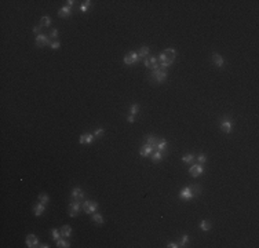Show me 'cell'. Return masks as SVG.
Masks as SVG:
<instances>
[{
  "instance_id": "cell-41",
  "label": "cell",
  "mask_w": 259,
  "mask_h": 248,
  "mask_svg": "<svg viewBox=\"0 0 259 248\" xmlns=\"http://www.w3.org/2000/svg\"><path fill=\"white\" fill-rule=\"evenodd\" d=\"M66 3H68V6H69V7H72V6L74 4V1H73V0H69V1H66Z\"/></svg>"
},
{
  "instance_id": "cell-13",
  "label": "cell",
  "mask_w": 259,
  "mask_h": 248,
  "mask_svg": "<svg viewBox=\"0 0 259 248\" xmlns=\"http://www.w3.org/2000/svg\"><path fill=\"white\" fill-rule=\"evenodd\" d=\"M94 139V134H90V132H86L83 135L80 136V143L81 145H88V143H91Z\"/></svg>"
},
{
  "instance_id": "cell-7",
  "label": "cell",
  "mask_w": 259,
  "mask_h": 248,
  "mask_svg": "<svg viewBox=\"0 0 259 248\" xmlns=\"http://www.w3.org/2000/svg\"><path fill=\"white\" fill-rule=\"evenodd\" d=\"M179 197H181L182 200H192L193 197H194V193H193L192 189L187 186V188L181 189V192H179Z\"/></svg>"
},
{
  "instance_id": "cell-30",
  "label": "cell",
  "mask_w": 259,
  "mask_h": 248,
  "mask_svg": "<svg viewBox=\"0 0 259 248\" xmlns=\"http://www.w3.org/2000/svg\"><path fill=\"white\" fill-rule=\"evenodd\" d=\"M139 112V105H137V103H134L131 106V109H130V113H131L132 116H135L137 113Z\"/></svg>"
},
{
  "instance_id": "cell-25",
  "label": "cell",
  "mask_w": 259,
  "mask_h": 248,
  "mask_svg": "<svg viewBox=\"0 0 259 248\" xmlns=\"http://www.w3.org/2000/svg\"><path fill=\"white\" fill-rule=\"evenodd\" d=\"M194 160H196V156L192 155V153H189V155H185L183 157H182V161H185V163H193Z\"/></svg>"
},
{
  "instance_id": "cell-8",
  "label": "cell",
  "mask_w": 259,
  "mask_h": 248,
  "mask_svg": "<svg viewBox=\"0 0 259 248\" xmlns=\"http://www.w3.org/2000/svg\"><path fill=\"white\" fill-rule=\"evenodd\" d=\"M47 44H51L48 36H46L44 33H40L36 36V46L37 47H43V46H47Z\"/></svg>"
},
{
  "instance_id": "cell-20",
  "label": "cell",
  "mask_w": 259,
  "mask_h": 248,
  "mask_svg": "<svg viewBox=\"0 0 259 248\" xmlns=\"http://www.w3.org/2000/svg\"><path fill=\"white\" fill-rule=\"evenodd\" d=\"M163 152H160V150H156L153 155H152V160L154 161V163H159V161H161L163 160Z\"/></svg>"
},
{
  "instance_id": "cell-2",
  "label": "cell",
  "mask_w": 259,
  "mask_h": 248,
  "mask_svg": "<svg viewBox=\"0 0 259 248\" xmlns=\"http://www.w3.org/2000/svg\"><path fill=\"white\" fill-rule=\"evenodd\" d=\"M150 77H153L156 80V83H164L167 79V70L164 68H160V66H157L152 70V74Z\"/></svg>"
},
{
  "instance_id": "cell-35",
  "label": "cell",
  "mask_w": 259,
  "mask_h": 248,
  "mask_svg": "<svg viewBox=\"0 0 259 248\" xmlns=\"http://www.w3.org/2000/svg\"><path fill=\"white\" fill-rule=\"evenodd\" d=\"M103 134H105V130H103V128H98V130L94 131V136H102Z\"/></svg>"
},
{
  "instance_id": "cell-9",
  "label": "cell",
  "mask_w": 259,
  "mask_h": 248,
  "mask_svg": "<svg viewBox=\"0 0 259 248\" xmlns=\"http://www.w3.org/2000/svg\"><path fill=\"white\" fill-rule=\"evenodd\" d=\"M72 199L74 200V201H83L84 200V193H83V190L80 189V188H73V190H72Z\"/></svg>"
},
{
  "instance_id": "cell-5",
  "label": "cell",
  "mask_w": 259,
  "mask_h": 248,
  "mask_svg": "<svg viewBox=\"0 0 259 248\" xmlns=\"http://www.w3.org/2000/svg\"><path fill=\"white\" fill-rule=\"evenodd\" d=\"M79 212H80V203L73 200V201L70 203V205H69V216L74 218V216L79 215Z\"/></svg>"
},
{
  "instance_id": "cell-27",
  "label": "cell",
  "mask_w": 259,
  "mask_h": 248,
  "mask_svg": "<svg viewBox=\"0 0 259 248\" xmlns=\"http://www.w3.org/2000/svg\"><path fill=\"white\" fill-rule=\"evenodd\" d=\"M40 25H41V26H48V25H51V18H50V17H43V18L40 20Z\"/></svg>"
},
{
  "instance_id": "cell-16",
  "label": "cell",
  "mask_w": 259,
  "mask_h": 248,
  "mask_svg": "<svg viewBox=\"0 0 259 248\" xmlns=\"http://www.w3.org/2000/svg\"><path fill=\"white\" fill-rule=\"evenodd\" d=\"M212 61H214V63H215L218 68H222V66H223V58L220 57L219 54H216V53L212 54Z\"/></svg>"
},
{
  "instance_id": "cell-37",
  "label": "cell",
  "mask_w": 259,
  "mask_h": 248,
  "mask_svg": "<svg viewBox=\"0 0 259 248\" xmlns=\"http://www.w3.org/2000/svg\"><path fill=\"white\" fill-rule=\"evenodd\" d=\"M59 46H61V43L59 41H54V43H51L50 44V47L53 50H57V48H59Z\"/></svg>"
},
{
  "instance_id": "cell-26",
  "label": "cell",
  "mask_w": 259,
  "mask_h": 248,
  "mask_svg": "<svg viewBox=\"0 0 259 248\" xmlns=\"http://www.w3.org/2000/svg\"><path fill=\"white\" fill-rule=\"evenodd\" d=\"M200 229L201 230H204V232H207V230H210L211 229V223L208 222V221H201L200 222Z\"/></svg>"
},
{
  "instance_id": "cell-28",
  "label": "cell",
  "mask_w": 259,
  "mask_h": 248,
  "mask_svg": "<svg viewBox=\"0 0 259 248\" xmlns=\"http://www.w3.org/2000/svg\"><path fill=\"white\" fill-rule=\"evenodd\" d=\"M39 200H40V203H43V204H47V203L50 201L48 196L46 195V193H40V195H39Z\"/></svg>"
},
{
  "instance_id": "cell-3",
  "label": "cell",
  "mask_w": 259,
  "mask_h": 248,
  "mask_svg": "<svg viewBox=\"0 0 259 248\" xmlns=\"http://www.w3.org/2000/svg\"><path fill=\"white\" fill-rule=\"evenodd\" d=\"M98 208V203L93 201V200H86L83 203V209L86 214H94Z\"/></svg>"
},
{
  "instance_id": "cell-4",
  "label": "cell",
  "mask_w": 259,
  "mask_h": 248,
  "mask_svg": "<svg viewBox=\"0 0 259 248\" xmlns=\"http://www.w3.org/2000/svg\"><path fill=\"white\" fill-rule=\"evenodd\" d=\"M139 61V55H138V53H128L124 55V63L126 65H132V63H135Z\"/></svg>"
},
{
  "instance_id": "cell-14",
  "label": "cell",
  "mask_w": 259,
  "mask_h": 248,
  "mask_svg": "<svg viewBox=\"0 0 259 248\" xmlns=\"http://www.w3.org/2000/svg\"><path fill=\"white\" fill-rule=\"evenodd\" d=\"M152 150H153V148H152L150 145H147V143H145L143 146H141V150H139V155L142 156V157H147V156L152 153Z\"/></svg>"
},
{
  "instance_id": "cell-17",
  "label": "cell",
  "mask_w": 259,
  "mask_h": 248,
  "mask_svg": "<svg viewBox=\"0 0 259 248\" xmlns=\"http://www.w3.org/2000/svg\"><path fill=\"white\" fill-rule=\"evenodd\" d=\"M61 236L62 237H70V234H72V228L69 226V225H65V226H62L61 228Z\"/></svg>"
},
{
  "instance_id": "cell-38",
  "label": "cell",
  "mask_w": 259,
  "mask_h": 248,
  "mask_svg": "<svg viewBox=\"0 0 259 248\" xmlns=\"http://www.w3.org/2000/svg\"><path fill=\"white\" fill-rule=\"evenodd\" d=\"M40 29H41V25H37V26H34V28H33V33L40 34Z\"/></svg>"
},
{
  "instance_id": "cell-15",
  "label": "cell",
  "mask_w": 259,
  "mask_h": 248,
  "mask_svg": "<svg viewBox=\"0 0 259 248\" xmlns=\"http://www.w3.org/2000/svg\"><path fill=\"white\" fill-rule=\"evenodd\" d=\"M69 15H70V7H69V6H65V7H62V8L58 11L59 18H68Z\"/></svg>"
},
{
  "instance_id": "cell-40",
  "label": "cell",
  "mask_w": 259,
  "mask_h": 248,
  "mask_svg": "<svg viewBox=\"0 0 259 248\" xmlns=\"http://www.w3.org/2000/svg\"><path fill=\"white\" fill-rule=\"evenodd\" d=\"M167 247H170V248H178V247H179V245H178V244H176V243H170V244H168V245H167Z\"/></svg>"
},
{
  "instance_id": "cell-6",
  "label": "cell",
  "mask_w": 259,
  "mask_h": 248,
  "mask_svg": "<svg viewBox=\"0 0 259 248\" xmlns=\"http://www.w3.org/2000/svg\"><path fill=\"white\" fill-rule=\"evenodd\" d=\"M203 171H204V167H203V164H193L189 168V174H190L193 178H196V176H199L203 174Z\"/></svg>"
},
{
  "instance_id": "cell-21",
  "label": "cell",
  "mask_w": 259,
  "mask_h": 248,
  "mask_svg": "<svg viewBox=\"0 0 259 248\" xmlns=\"http://www.w3.org/2000/svg\"><path fill=\"white\" fill-rule=\"evenodd\" d=\"M157 141H159V138H156V136L149 135V136L146 138V143H147V145H150L152 148H153V150H154V148H156Z\"/></svg>"
},
{
  "instance_id": "cell-31",
  "label": "cell",
  "mask_w": 259,
  "mask_h": 248,
  "mask_svg": "<svg viewBox=\"0 0 259 248\" xmlns=\"http://www.w3.org/2000/svg\"><path fill=\"white\" fill-rule=\"evenodd\" d=\"M196 159H197V161H199V163H200V164H204L205 161H207V156H205L204 153H200V155L197 156V157H196Z\"/></svg>"
},
{
  "instance_id": "cell-23",
  "label": "cell",
  "mask_w": 259,
  "mask_h": 248,
  "mask_svg": "<svg viewBox=\"0 0 259 248\" xmlns=\"http://www.w3.org/2000/svg\"><path fill=\"white\" fill-rule=\"evenodd\" d=\"M93 221L97 225H102L103 223V218H102V215L101 214H95V212H94L93 214Z\"/></svg>"
},
{
  "instance_id": "cell-12",
  "label": "cell",
  "mask_w": 259,
  "mask_h": 248,
  "mask_svg": "<svg viewBox=\"0 0 259 248\" xmlns=\"http://www.w3.org/2000/svg\"><path fill=\"white\" fill-rule=\"evenodd\" d=\"M232 122H230L229 119H225V120H222V123H220V130L223 132H227V134H230L232 132Z\"/></svg>"
},
{
  "instance_id": "cell-11",
  "label": "cell",
  "mask_w": 259,
  "mask_h": 248,
  "mask_svg": "<svg viewBox=\"0 0 259 248\" xmlns=\"http://www.w3.org/2000/svg\"><path fill=\"white\" fill-rule=\"evenodd\" d=\"M26 245L29 248H33V247H39V241H37V237L34 234H28L26 237Z\"/></svg>"
},
{
  "instance_id": "cell-36",
  "label": "cell",
  "mask_w": 259,
  "mask_h": 248,
  "mask_svg": "<svg viewBox=\"0 0 259 248\" xmlns=\"http://www.w3.org/2000/svg\"><path fill=\"white\" fill-rule=\"evenodd\" d=\"M50 36H51V37H53V39H57V37H58V30L55 29H51L50 30Z\"/></svg>"
},
{
  "instance_id": "cell-10",
  "label": "cell",
  "mask_w": 259,
  "mask_h": 248,
  "mask_svg": "<svg viewBox=\"0 0 259 248\" xmlns=\"http://www.w3.org/2000/svg\"><path fill=\"white\" fill-rule=\"evenodd\" d=\"M143 63H145V66H146V68H150V69H154V68L159 66V65H157V58H156V57H153V55L145 58Z\"/></svg>"
},
{
  "instance_id": "cell-29",
  "label": "cell",
  "mask_w": 259,
  "mask_h": 248,
  "mask_svg": "<svg viewBox=\"0 0 259 248\" xmlns=\"http://www.w3.org/2000/svg\"><path fill=\"white\" fill-rule=\"evenodd\" d=\"M189 188H190L192 189V192H193V193H194V196H197V195H200V185H190L189 186Z\"/></svg>"
},
{
  "instance_id": "cell-22",
  "label": "cell",
  "mask_w": 259,
  "mask_h": 248,
  "mask_svg": "<svg viewBox=\"0 0 259 248\" xmlns=\"http://www.w3.org/2000/svg\"><path fill=\"white\" fill-rule=\"evenodd\" d=\"M138 55H139V58L147 57V55H149V47H147V46H142L141 50H139V53H138Z\"/></svg>"
},
{
  "instance_id": "cell-18",
  "label": "cell",
  "mask_w": 259,
  "mask_h": 248,
  "mask_svg": "<svg viewBox=\"0 0 259 248\" xmlns=\"http://www.w3.org/2000/svg\"><path fill=\"white\" fill-rule=\"evenodd\" d=\"M44 205H46V204H43V203H39L37 205H34L33 211H34V215H36V216H40V215L44 212V209H46Z\"/></svg>"
},
{
  "instance_id": "cell-39",
  "label": "cell",
  "mask_w": 259,
  "mask_h": 248,
  "mask_svg": "<svg viewBox=\"0 0 259 248\" xmlns=\"http://www.w3.org/2000/svg\"><path fill=\"white\" fill-rule=\"evenodd\" d=\"M127 120H128V123H134L135 122V117L132 116V115H130V116L127 117Z\"/></svg>"
},
{
  "instance_id": "cell-34",
  "label": "cell",
  "mask_w": 259,
  "mask_h": 248,
  "mask_svg": "<svg viewBox=\"0 0 259 248\" xmlns=\"http://www.w3.org/2000/svg\"><path fill=\"white\" fill-rule=\"evenodd\" d=\"M90 4H91V1L90 0H87V1H84L83 6H81V11L83 13H86V11H88V7H90Z\"/></svg>"
},
{
  "instance_id": "cell-24",
  "label": "cell",
  "mask_w": 259,
  "mask_h": 248,
  "mask_svg": "<svg viewBox=\"0 0 259 248\" xmlns=\"http://www.w3.org/2000/svg\"><path fill=\"white\" fill-rule=\"evenodd\" d=\"M57 247H59V248H68V247H70V244H69L68 241H65L64 238H58V240H57Z\"/></svg>"
},
{
  "instance_id": "cell-19",
  "label": "cell",
  "mask_w": 259,
  "mask_h": 248,
  "mask_svg": "<svg viewBox=\"0 0 259 248\" xmlns=\"http://www.w3.org/2000/svg\"><path fill=\"white\" fill-rule=\"evenodd\" d=\"M166 148H167V141H166V139H159L154 149H156V150L163 152V150H166Z\"/></svg>"
},
{
  "instance_id": "cell-42",
  "label": "cell",
  "mask_w": 259,
  "mask_h": 248,
  "mask_svg": "<svg viewBox=\"0 0 259 248\" xmlns=\"http://www.w3.org/2000/svg\"><path fill=\"white\" fill-rule=\"evenodd\" d=\"M39 247H43V248H48V245H47V244H41V245H39Z\"/></svg>"
},
{
  "instance_id": "cell-1",
  "label": "cell",
  "mask_w": 259,
  "mask_h": 248,
  "mask_svg": "<svg viewBox=\"0 0 259 248\" xmlns=\"http://www.w3.org/2000/svg\"><path fill=\"white\" fill-rule=\"evenodd\" d=\"M176 57V51L174 48H166L163 53H160L159 55V59H160V68H168L170 65L174 63V59Z\"/></svg>"
},
{
  "instance_id": "cell-32",
  "label": "cell",
  "mask_w": 259,
  "mask_h": 248,
  "mask_svg": "<svg viewBox=\"0 0 259 248\" xmlns=\"http://www.w3.org/2000/svg\"><path fill=\"white\" fill-rule=\"evenodd\" d=\"M187 241H189V237H187V234H185V236L182 237V240L179 241V244H178V245H179V247H185L186 244H187Z\"/></svg>"
},
{
  "instance_id": "cell-33",
  "label": "cell",
  "mask_w": 259,
  "mask_h": 248,
  "mask_svg": "<svg viewBox=\"0 0 259 248\" xmlns=\"http://www.w3.org/2000/svg\"><path fill=\"white\" fill-rule=\"evenodd\" d=\"M51 234H53V238H54V240H58L59 236H61V232L57 230V229H53V230H51Z\"/></svg>"
}]
</instances>
